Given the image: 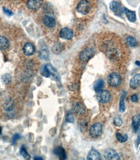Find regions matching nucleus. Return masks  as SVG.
Returning <instances> with one entry per match:
<instances>
[{
	"label": "nucleus",
	"instance_id": "obj_20",
	"mask_svg": "<svg viewBox=\"0 0 140 160\" xmlns=\"http://www.w3.org/2000/svg\"><path fill=\"white\" fill-rule=\"evenodd\" d=\"M9 46V42L5 36H0V50H5Z\"/></svg>",
	"mask_w": 140,
	"mask_h": 160
},
{
	"label": "nucleus",
	"instance_id": "obj_37",
	"mask_svg": "<svg viewBox=\"0 0 140 160\" xmlns=\"http://www.w3.org/2000/svg\"><path fill=\"white\" fill-rule=\"evenodd\" d=\"M135 64H136V66H140V61H138V60H137V61H136V62H135Z\"/></svg>",
	"mask_w": 140,
	"mask_h": 160
},
{
	"label": "nucleus",
	"instance_id": "obj_11",
	"mask_svg": "<svg viewBox=\"0 0 140 160\" xmlns=\"http://www.w3.org/2000/svg\"><path fill=\"white\" fill-rule=\"evenodd\" d=\"M132 125L134 132H138L140 131V114H136L132 117Z\"/></svg>",
	"mask_w": 140,
	"mask_h": 160
},
{
	"label": "nucleus",
	"instance_id": "obj_30",
	"mask_svg": "<svg viewBox=\"0 0 140 160\" xmlns=\"http://www.w3.org/2000/svg\"><path fill=\"white\" fill-rule=\"evenodd\" d=\"M52 49L54 51V53H60V51H62L63 49V47L60 44H56L53 47Z\"/></svg>",
	"mask_w": 140,
	"mask_h": 160
},
{
	"label": "nucleus",
	"instance_id": "obj_22",
	"mask_svg": "<svg viewBox=\"0 0 140 160\" xmlns=\"http://www.w3.org/2000/svg\"><path fill=\"white\" fill-rule=\"evenodd\" d=\"M104 86V82L102 79H99L94 84V90L95 91L98 92L99 90H101Z\"/></svg>",
	"mask_w": 140,
	"mask_h": 160
},
{
	"label": "nucleus",
	"instance_id": "obj_31",
	"mask_svg": "<svg viewBox=\"0 0 140 160\" xmlns=\"http://www.w3.org/2000/svg\"><path fill=\"white\" fill-rule=\"evenodd\" d=\"M66 121L68 122H74V116L71 113H68V115L66 116Z\"/></svg>",
	"mask_w": 140,
	"mask_h": 160
},
{
	"label": "nucleus",
	"instance_id": "obj_9",
	"mask_svg": "<svg viewBox=\"0 0 140 160\" xmlns=\"http://www.w3.org/2000/svg\"><path fill=\"white\" fill-rule=\"evenodd\" d=\"M60 38L65 40H71L73 37V32L68 28H63L60 31Z\"/></svg>",
	"mask_w": 140,
	"mask_h": 160
},
{
	"label": "nucleus",
	"instance_id": "obj_32",
	"mask_svg": "<svg viewBox=\"0 0 140 160\" xmlns=\"http://www.w3.org/2000/svg\"><path fill=\"white\" fill-rule=\"evenodd\" d=\"M113 122H114V124L117 126H120L123 124L122 120L120 117H115L114 120H113Z\"/></svg>",
	"mask_w": 140,
	"mask_h": 160
},
{
	"label": "nucleus",
	"instance_id": "obj_10",
	"mask_svg": "<svg viewBox=\"0 0 140 160\" xmlns=\"http://www.w3.org/2000/svg\"><path fill=\"white\" fill-rule=\"evenodd\" d=\"M42 21L44 25L49 28H53L56 25V21L51 16L46 15L44 16Z\"/></svg>",
	"mask_w": 140,
	"mask_h": 160
},
{
	"label": "nucleus",
	"instance_id": "obj_3",
	"mask_svg": "<svg viewBox=\"0 0 140 160\" xmlns=\"http://www.w3.org/2000/svg\"><path fill=\"white\" fill-rule=\"evenodd\" d=\"M107 81L108 84L112 87H117L120 86L121 82V78L120 75L118 73L113 72L108 77Z\"/></svg>",
	"mask_w": 140,
	"mask_h": 160
},
{
	"label": "nucleus",
	"instance_id": "obj_15",
	"mask_svg": "<svg viewBox=\"0 0 140 160\" xmlns=\"http://www.w3.org/2000/svg\"><path fill=\"white\" fill-rule=\"evenodd\" d=\"M54 154L55 155H57L59 157L60 159H66L67 158L66 156V151L64 148L61 146H58L56 148L54 149Z\"/></svg>",
	"mask_w": 140,
	"mask_h": 160
},
{
	"label": "nucleus",
	"instance_id": "obj_13",
	"mask_svg": "<svg viewBox=\"0 0 140 160\" xmlns=\"http://www.w3.org/2000/svg\"><path fill=\"white\" fill-rule=\"evenodd\" d=\"M23 51L24 54L27 56H31L34 54L35 51V47L31 43H27L24 45L23 48Z\"/></svg>",
	"mask_w": 140,
	"mask_h": 160
},
{
	"label": "nucleus",
	"instance_id": "obj_7",
	"mask_svg": "<svg viewBox=\"0 0 140 160\" xmlns=\"http://www.w3.org/2000/svg\"><path fill=\"white\" fill-rule=\"evenodd\" d=\"M94 55V51L92 48H88L82 51L80 55V59L83 62H86L89 60Z\"/></svg>",
	"mask_w": 140,
	"mask_h": 160
},
{
	"label": "nucleus",
	"instance_id": "obj_16",
	"mask_svg": "<svg viewBox=\"0 0 140 160\" xmlns=\"http://www.w3.org/2000/svg\"><path fill=\"white\" fill-rule=\"evenodd\" d=\"M74 111L75 113L79 116H82L84 113H85L86 111V108L85 106H84L83 103H76L75 106H74Z\"/></svg>",
	"mask_w": 140,
	"mask_h": 160
},
{
	"label": "nucleus",
	"instance_id": "obj_34",
	"mask_svg": "<svg viewBox=\"0 0 140 160\" xmlns=\"http://www.w3.org/2000/svg\"><path fill=\"white\" fill-rule=\"evenodd\" d=\"M131 101H132V102L134 103H137L138 101V96H137L136 95H133L131 96Z\"/></svg>",
	"mask_w": 140,
	"mask_h": 160
},
{
	"label": "nucleus",
	"instance_id": "obj_24",
	"mask_svg": "<svg viewBox=\"0 0 140 160\" xmlns=\"http://www.w3.org/2000/svg\"><path fill=\"white\" fill-rule=\"evenodd\" d=\"M79 127L81 131L84 132L86 131L88 127V122L86 119H82L79 122Z\"/></svg>",
	"mask_w": 140,
	"mask_h": 160
},
{
	"label": "nucleus",
	"instance_id": "obj_14",
	"mask_svg": "<svg viewBox=\"0 0 140 160\" xmlns=\"http://www.w3.org/2000/svg\"><path fill=\"white\" fill-rule=\"evenodd\" d=\"M140 86V74H137L131 79L130 87L132 89H136Z\"/></svg>",
	"mask_w": 140,
	"mask_h": 160
},
{
	"label": "nucleus",
	"instance_id": "obj_36",
	"mask_svg": "<svg viewBox=\"0 0 140 160\" xmlns=\"http://www.w3.org/2000/svg\"><path fill=\"white\" fill-rule=\"evenodd\" d=\"M137 144H138V145H139L140 144V132L139 133L138 139H137Z\"/></svg>",
	"mask_w": 140,
	"mask_h": 160
},
{
	"label": "nucleus",
	"instance_id": "obj_19",
	"mask_svg": "<svg viewBox=\"0 0 140 160\" xmlns=\"http://www.w3.org/2000/svg\"><path fill=\"white\" fill-rule=\"evenodd\" d=\"M3 107L5 110L10 111L12 110V109L14 108V103L13 101L10 98H7L5 99L4 104H3Z\"/></svg>",
	"mask_w": 140,
	"mask_h": 160
},
{
	"label": "nucleus",
	"instance_id": "obj_26",
	"mask_svg": "<svg viewBox=\"0 0 140 160\" xmlns=\"http://www.w3.org/2000/svg\"><path fill=\"white\" fill-rule=\"evenodd\" d=\"M40 73L42 76L46 77V78H48V77L51 76V73H50L49 69L47 68L46 65L42 66V67L41 68Z\"/></svg>",
	"mask_w": 140,
	"mask_h": 160
},
{
	"label": "nucleus",
	"instance_id": "obj_5",
	"mask_svg": "<svg viewBox=\"0 0 140 160\" xmlns=\"http://www.w3.org/2000/svg\"><path fill=\"white\" fill-rule=\"evenodd\" d=\"M102 130V126L101 123L97 122V123H95L92 126V127L89 129V135L90 136L93 138H96L99 137L100 135L101 134Z\"/></svg>",
	"mask_w": 140,
	"mask_h": 160
},
{
	"label": "nucleus",
	"instance_id": "obj_39",
	"mask_svg": "<svg viewBox=\"0 0 140 160\" xmlns=\"http://www.w3.org/2000/svg\"><path fill=\"white\" fill-rule=\"evenodd\" d=\"M1 132H2V128L0 126V134H1Z\"/></svg>",
	"mask_w": 140,
	"mask_h": 160
},
{
	"label": "nucleus",
	"instance_id": "obj_25",
	"mask_svg": "<svg viewBox=\"0 0 140 160\" xmlns=\"http://www.w3.org/2000/svg\"><path fill=\"white\" fill-rule=\"evenodd\" d=\"M1 81L5 85L9 84L12 81V77L10 74L5 73L1 76Z\"/></svg>",
	"mask_w": 140,
	"mask_h": 160
},
{
	"label": "nucleus",
	"instance_id": "obj_40",
	"mask_svg": "<svg viewBox=\"0 0 140 160\" xmlns=\"http://www.w3.org/2000/svg\"><path fill=\"white\" fill-rule=\"evenodd\" d=\"M14 1H17V0H14Z\"/></svg>",
	"mask_w": 140,
	"mask_h": 160
},
{
	"label": "nucleus",
	"instance_id": "obj_1",
	"mask_svg": "<svg viewBox=\"0 0 140 160\" xmlns=\"http://www.w3.org/2000/svg\"><path fill=\"white\" fill-rule=\"evenodd\" d=\"M106 49V54L108 56V57L111 60H116L120 58V52L117 48H116L113 44H110V42H108L107 44V47H105Z\"/></svg>",
	"mask_w": 140,
	"mask_h": 160
},
{
	"label": "nucleus",
	"instance_id": "obj_4",
	"mask_svg": "<svg viewBox=\"0 0 140 160\" xmlns=\"http://www.w3.org/2000/svg\"><path fill=\"white\" fill-rule=\"evenodd\" d=\"M96 97L97 100L101 103H107L110 102L111 99V95L110 92L107 91V90H103L97 92Z\"/></svg>",
	"mask_w": 140,
	"mask_h": 160
},
{
	"label": "nucleus",
	"instance_id": "obj_8",
	"mask_svg": "<svg viewBox=\"0 0 140 160\" xmlns=\"http://www.w3.org/2000/svg\"><path fill=\"white\" fill-rule=\"evenodd\" d=\"M43 5V0H29L27 7L29 9L36 10L40 9Z\"/></svg>",
	"mask_w": 140,
	"mask_h": 160
},
{
	"label": "nucleus",
	"instance_id": "obj_2",
	"mask_svg": "<svg viewBox=\"0 0 140 160\" xmlns=\"http://www.w3.org/2000/svg\"><path fill=\"white\" fill-rule=\"evenodd\" d=\"M92 5L88 0H81L76 6V10L81 14H87L90 12Z\"/></svg>",
	"mask_w": 140,
	"mask_h": 160
},
{
	"label": "nucleus",
	"instance_id": "obj_6",
	"mask_svg": "<svg viewBox=\"0 0 140 160\" xmlns=\"http://www.w3.org/2000/svg\"><path fill=\"white\" fill-rule=\"evenodd\" d=\"M110 9L113 14L117 16H120L123 13V9L120 3L116 1H112L110 3Z\"/></svg>",
	"mask_w": 140,
	"mask_h": 160
},
{
	"label": "nucleus",
	"instance_id": "obj_21",
	"mask_svg": "<svg viewBox=\"0 0 140 160\" xmlns=\"http://www.w3.org/2000/svg\"><path fill=\"white\" fill-rule=\"evenodd\" d=\"M125 42L128 47H136L138 46V42H137L136 38L131 36L126 37Z\"/></svg>",
	"mask_w": 140,
	"mask_h": 160
},
{
	"label": "nucleus",
	"instance_id": "obj_28",
	"mask_svg": "<svg viewBox=\"0 0 140 160\" xmlns=\"http://www.w3.org/2000/svg\"><path fill=\"white\" fill-rule=\"evenodd\" d=\"M20 153L21 155H22L23 157V158H24L26 159H29L31 158L30 155L29 154V153L27 152V150H26L25 148L23 146H21L20 150Z\"/></svg>",
	"mask_w": 140,
	"mask_h": 160
},
{
	"label": "nucleus",
	"instance_id": "obj_17",
	"mask_svg": "<svg viewBox=\"0 0 140 160\" xmlns=\"http://www.w3.org/2000/svg\"><path fill=\"white\" fill-rule=\"evenodd\" d=\"M105 156L107 159H120L117 153L113 149H108L105 152Z\"/></svg>",
	"mask_w": 140,
	"mask_h": 160
},
{
	"label": "nucleus",
	"instance_id": "obj_18",
	"mask_svg": "<svg viewBox=\"0 0 140 160\" xmlns=\"http://www.w3.org/2000/svg\"><path fill=\"white\" fill-rule=\"evenodd\" d=\"M87 159L89 160H99L101 159V156L98 151L95 149H92L88 153Z\"/></svg>",
	"mask_w": 140,
	"mask_h": 160
},
{
	"label": "nucleus",
	"instance_id": "obj_29",
	"mask_svg": "<svg viewBox=\"0 0 140 160\" xmlns=\"http://www.w3.org/2000/svg\"><path fill=\"white\" fill-rule=\"evenodd\" d=\"M44 10H45V12H46L47 15H48V16H51L53 14V8L51 6V5H49V4H46V5H45Z\"/></svg>",
	"mask_w": 140,
	"mask_h": 160
},
{
	"label": "nucleus",
	"instance_id": "obj_35",
	"mask_svg": "<svg viewBox=\"0 0 140 160\" xmlns=\"http://www.w3.org/2000/svg\"><path fill=\"white\" fill-rule=\"evenodd\" d=\"M19 138H20V135H18V134H15L14 137H13V139H12V143L14 144L16 142V140L18 139H19Z\"/></svg>",
	"mask_w": 140,
	"mask_h": 160
},
{
	"label": "nucleus",
	"instance_id": "obj_38",
	"mask_svg": "<svg viewBox=\"0 0 140 160\" xmlns=\"http://www.w3.org/2000/svg\"><path fill=\"white\" fill-rule=\"evenodd\" d=\"M34 159H42V158H38V157H35V158H34Z\"/></svg>",
	"mask_w": 140,
	"mask_h": 160
},
{
	"label": "nucleus",
	"instance_id": "obj_27",
	"mask_svg": "<svg viewBox=\"0 0 140 160\" xmlns=\"http://www.w3.org/2000/svg\"><path fill=\"white\" fill-rule=\"evenodd\" d=\"M116 137L118 141H120V143H124L125 141H127L128 139V135L126 134H122L120 133H117L116 134Z\"/></svg>",
	"mask_w": 140,
	"mask_h": 160
},
{
	"label": "nucleus",
	"instance_id": "obj_12",
	"mask_svg": "<svg viewBox=\"0 0 140 160\" xmlns=\"http://www.w3.org/2000/svg\"><path fill=\"white\" fill-rule=\"evenodd\" d=\"M123 12L125 13L126 18H128V20L130 21V22H136V12L129 10L127 9V8L124 7L123 8Z\"/></svg>",
	"mask_w": 140,
	"mask_h": 160
},
{
	"label": "nucleus",
	"instance_id": "obj_23",
	"mask_svg": "<svg viewBox=\"0 0 140 160\" xmlns=\"http://www.w3.org/2000/svg\"><path fill=\"white\" fill-rule=\"evenodd\" d=\"M126 95V93L125 92H123L121 93V100L120 103V111L121 112H124L125 110V102H124V99Z\"/></svg>",
	"mask_w": 140,
	"mask_h": 160
},
{
	"label": "nucleus",
	"instance_id": "obj_33",
	"mask_svg": "<svg viewBox=\"0 0 140 160\" xmlns=\"http://www.w3.org/2000/svg\"><path fill=\"white\" fill-rule=\"evenodd\" d=\"M3 12L7 16H12L13 14V12L11 11V10L7 9H6V8H5V7L3 8Z\"/></svg>",
	"mask_w": 140,
	"mask_h": 160
}]
</instances>
